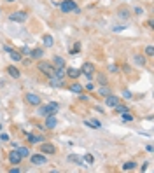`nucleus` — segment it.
Instances as JSON below:
<instances>
[{
  "mask_svg": "<svg viewBox=\"0 0 154 173\" xmlns=\"http://www.w3.org/2000/svg\"><path fill=\"white\" fill-rule=\"evenodd\" d=\"M58 110H60V105L56 102H49V103H46V105H42V103L37 105L35 114H37L38 117H46V115H56Z\"/></svg>",
  "mask_w": 154,
  "mask_h": 173,
  "instance_id": "obj_1",
  "label": "nucleus"
},
{
  "mask_svg": "<svg viewBox=\"0 0 154 173\" xmlns=\"http://www.w3.org/2000/svg\"><path fill=\"white\" fill-rule=\"evenodd\" d=\"M60 9L63 14H81V9L74 0H63L60 2Z\"/></svg>",
  "mask_w": 154,
  "mask_h": 173,
  "instance_id": "obj_2",
  "label": "nucleus"
},
{
  "mask_svg": "<svg viewBox=\"0 0 154 173\" xmlns=\"http://www.w3.org/2000/svg\"><path fill=\"white\" fill-rule=\"evenodd\" d=\"M53 68H55V66H53L51 61H46L44 58H42V60H37V70L40 72V74H44L46 77L53 75Z\"/></svg>",
  "mask_w": 154,
  "mask_h": 173,
  "instance_id": "obj_3",
  "label": "nucleus"
},
{
  "mask_svg": "<svg viewBox=\"0 0 154 173\" xmlns=\"http://www.w3.org/2000/svg\"><path fill=\"white\" fill-rule=\"evenodd\" d=\"M38 152H42V154H46V156H55L56 152V145L55 143H51V142H40L38 143Z\"/></svg>",
  "mask_w": 154,
  "mask_h": 173,
  "instance_id": "obj_4",
  "label": "nucleus"
},
{
  "mask_svg": "<svg viewBox=\"0 0 154 173\" xmlns=\"http://www.w3.org/2000/svg\"><path fill=\"white\" fill-rule=\"evenodd\" d=\"M30 163H32L33 166H44V164H47V156L42 154V152L32 154V156H30Z\"/></svg>",
  "mask_w": 154,
  "mask_h": 173,
  "instance_id": "obj_5",
  "label": "nucleus"
},
{
  "mask_svg": "<svg viewBox=\"0 0 154 173\" xmlns=\"http://www.w3.org/2000/svg\"><path fill=\"white\" fill-rule=\"evenodd\" d=\"M25 102L30 105V107H37L42 103V96H38L37 93H26L25 95Z\"/></svg>",
  "mask_w": 154,
  "mask_h": 173,
  "instance_id": "obj_6",
  "label": "nucleus"
},
{
  "mask_svg": "<svg viewBox=\"0 0 154 173\" xmlns=\"http://www.w3.org/2000/svg\"><path fill=\"white\" fill-rule=\"evenodd\" d=\"M28 19V12L26 11H14L9 14V21H16V23H25Z\"/></svg>",
  "mask_w": 154,
  "mask_h": 173,
  "instance_id": "obj_7",
  "label": "nucleus"
},
{
  "mask_svg": "<svg viewBox=\"0 0 154 173\" xmlns=\"http://www.w3.org/2000/svg\"><path fill=\"white\" fill-rule=\"evenodd\" d=\"M7 161L11 163L12 166H14V164H21L23 157H21V154L18 152V149H12L11 152H7Z\"/></svg>",
  "mask_w": 154,
  "mask_h": 173,
  "instance_id": "obj_8",
  "label": "nucleus"
},
{
  "mask_svg": "<svg viewBox=\"0 0 154 173\" xmlns=\"http://www.w3.org/2000/svg\"><path fill=\"white\" fill-rule=\"evenodd\" d=\"M79 70H81V75H93L95 72H96V68H95V65L91 61H84Z\"/></svg>",
  "mask_w": 154,
  "mask_h": 173,
  "instance_id": "obj_9",
  "label": "nucleus"
},
{
  "mask_svg": "<svg viewBox=\"0 0 154 173\" xmlns=\"http://www.w3.org/2000/svg\"><path fill=\"white\" fill-rule=\"evenodd\" d=\"M58 126V117L56 115H46L44 117V128L46 130H55Z\"/></svg>",
  "mask_w": 154,
  "mask_h": 173,
  "instance_id": "obj_10",
  "label": "nucleus"
},
{
  "mask_svg": "<svg viewBox=\"0 0 154 173\" xmlns=\"http://www.w3.org/2000/svg\"><path fill=\"white\" fill-rule=\"evenodd\" d=\"M65 75L68 77V79H72V81H77V79L81 77V70H79V68H74V66H68V68L65 66Z\"/></svg>",
  "mask_w": 154,
  "mask_h": 173,
  "instance_id": "obj_11",
  "label": "nucleus"
},
{
  "mask_svg": "<svg viewBox=\"0 0 154 173\" xmlns=\"http://www.w3.org/2000/svg\"><path fill=\"white\" fill-rule=\"evenodd\" d=\"M117 103H119V96H116L114 93H110V95H107V96H105V107L114 108Z\"/></svg>",
  "mask_w": 154,
  "mask_h": 173,
  "instance_id": "obj_12",
  "label": "nucleus"
},
{
  "mask_svg": "<svg viewBox=\"0 0 154 173\" xmlns=\"http://www.w3.org/2000/svg\"><path fill=\"white\" fill-rule=\"evenodd\" d=\"M6 72L9 74V77H12V79H19V77H21V72H19V68H18L16 65L6 66Z\"/></svg>",
  "mask_w": 154,
  "mask_h": 173,
  "instance_id": "obj_13",
  "label": "nucleus"
},
{
  "mask_svg": "<svg viewBox=\"0 0 154 173\" xmlns=\"http://www.w3.org/2000/svg\"><path fill=\"white\" fill-rule=\"evenodd\" d=\"M26 142L30 143V145H35V143L44 142V136H42V135H33V133H28V135H26Z\"/></svg>",
  "mask_w": 154,
  "mask_h": 173,
  "instance_id": "obj_14",
  "label": "nucleus"
},
{
  "mask_svg": "<svg viewBox=\"0 0 154 173\" xmlns=\"http://www.w3.org/2000/svg\"><path fill=\"white\" fill-rule=\"evenodd\" d=\"M30 58H32V60H42V58H44V47H35V49H32Z\"/></svg>",
  "mask_w": 154,
  "mask_h": 173,
  "instance_id": "obj_15",
  "label": "nucleus"
},
{
  "mask_svg": "<svg viewBox=\"0 0 154 173\" xmlns=\"http://www.w3.org/2000/svg\"><path fill=\"white\" fill-rule=\"evenodd\" d=\"M51 63H53V66H55V68H65V66H67L65 58H61V56H58V54L53 58V61H51Z\"/></svg>",
  "mask_w": 154,
  "mask_h": 173,
  "instance_id": "obj_16",
  "label": "nucleus"
},
{
  "mask_svg": "<svg viewBox=\"0 0 154 173\" xmlns=\"http://www.w3.org/2000/svg\"><path fill=\"white\" fill-rule=\"evenodd\" d=\"M96 82H98L100 86H107L109 84V77L105 72H96Z\"/></svg>",
  "mask_w": 154,
  "mask_h": 173,
  "instance_id": "obj_17",
  "label": "nucleus"
},
{
  "mask_svg": "<svg viewBox=\"0 0 154 173\" xmlns=\"http://www.w3.org/2000/svg\"><path fill=\"white\" fill-rule=\"evenodd\" d=\"M67 87H68V91L75 93V95H79V93L84 91V87H83V84H81V82H72V84H68Z\"/></svg>",
  "mask_w": 154,
  "mask_h": 173,
  "instance_id": "obj_18",
  "label": "nucleus"
},
{
  "mask_svg": "<svg viewBox=\"0 0 154 173\" xmlns=\"http://www.w3.org/2000/svg\"><path fill=\"white\" fill-rule=\"evenodd\" d=\"M117 16L121 18V19H130L132 18V11L128 7H119L117 9Z\"/></svg>",
  "mask_w": 154,
  "mask_h": 173,
  "instance_id": "obj_19",
  "label": "nucleus"
},
{
  "mask_svg": "<svg viewBox=\"0 0 154 173\" xmlns=\"http://www.w3.org/2000/svg\"><path fill=\"white\" fill-rule=\"evenodd\" d=\"M49 86L56 89V87H63V86H65V82H63V79H58V77H53V75H51L49 77Z\"/></svg>",
  "mask_w": 154,
  "mask_h": 173,
  "instance_id": "obj_20",
  "label": "nucleus"
},
{
  "mask_svg": "<svg viewBox=\"0 0 154 173\" xmlns=\"http://www.w3.org/2000/svg\"><path fill=\"white\" fill-rule=\"evenodd\" d=\"M133 61H135L138 66H145V63H147L145 56H144V54H140V53H135V54H133Z\"/></svg>",
  "mask_w": 154,
  "mask_h": 173,
  "instance_id": "obj_21",
  "label": "nucleus"
},
{
  "mask_svg": "<svg viewBox=\"0 0 154 173\" xmlns=\"http://www.w3.org/2000/svg\"><path fill=\"white\" fill-rule=\"evenodd\" d=\"M9 56H11V60L16 61V63H21V60H23V54L19 53L18 49H11V51H9Z\"/></svg>",
  "mask_w": 154,
  "mask_h": 173,
  "instance_id": "obj_22",
  "label": "nucleus"
},
{
  "mask_svg": "<svg viewBox=\"0 0 154 173\" xmlns=\"http://www.w3.org/2000/svg\"><path fill=\"white\" fill-rule=\"evenodd\" d=\"M42 44H44V47H53V44H55V40H53V35H49V33H44V35H42Z\"/></svg>",
  "mask_w": 154,
  "mask_h": 173,
  "instance_id": "obj_23",
  "label": "nucleus"
},
{
  "mask_svg": "<svg viewBox=\"0 0 154 173\" xmlns=\"http://www.w3.org/2000/svg\"><path fill=\"white\" fill-rule=\"evenodd\" d=\"M121 170H123V171H133V170H137V163H135V161H126L121 166Z\"/></svg>",
  "mask_w": 154,
  "mask_h": 173,
  "instance_id": "obj_24",
  "label": "nucleus"
},
{
  "mask_svg": "<svg viewBox=\"0 0 154 173\" xmlns=\"http://www.w3.org/2000/svg\"><path fill=\"white\" fill-rule=\"evenodd\" d=\"M114 112L121 115V114H124V112H130V108H128V105H121V102H119V103H117V105L114 107Z\"/></svg>",
  "mask_w": 154,
  "mask_h": 173,
  "instance_id": "obj_25",
  "label": "nucleus"
},
{
  "mask_svg": "<svg viewBox=\"0 0 154 173\" xmlns=\"http://www.w3.org/2000/svg\"><path fill=\"white\" fill-rule=\"evenodd\" d=\"M110 93H112V91H110V87H109V84H107V86H100L98 87V96H107V95H110Z\"/></svg>",
  "mask_w": 154,
  "mask_h": 173,
  "instance_id": "obj_26",
  "label": "nucleus"
},
{
  "mask_svg": "<svg viewBox=\"0 0 154 173\" xmlns=\"http://www.w3.org/2000/svg\"><path fill=\"white\" fill-rule=\"evenodd\" d=\"M121 121L123 123H132V121H135V115L130 112H124V114H121Z\"/></svg>",
  "mask_w": 154,
  "mask_h": 173,
  "instance_id": "obj_27",
  "label": "nucleus"
},
{
  "mask_svg": "<svg viewBox=\"0 0 154 173\" xmlns=\"http://www.w3.org/2000/svg\"><path fill=\"white\" fill-rule=\"evenodd\" d=\"M18 152L21 154L23 159H26V157H30V149L28 147H18Z\"/></svg>",
  "mask_w": 154,
  "mask_h": 173,
  "instance_id": "obj_28",
  "label": "nucleus"
},
{
  "mask_svg": "<svg viewBox=\"0 0 154 173\" xmlns=\"http://www.w3.org/2000/svg\"><path fill=\"white\" fill-rule=\"evenodd\" d=\"M53 77L63 79V77H65V68H53Z\"/></svg>",
  "mask_w": 154,
  "mask_h": 173,
  "instance_id": "obj_29",
  "label": "nucleus"
},
{
  "mask_svg": "<svg viewBox=\"0 0 154 173\" xmlns=\"http://www.w3.org/2000/svg\"><path fill=\"white\" fill-rule=\"evenodd\" d=\"M144 56H145V58H152L154 56V47L152 46H147V47L144 49Z\"/></svg>",
  "mask_w": 154,
  "mask_h": 173,
  "instance_id": "obj_30",
  "label": "nucleus"
},
{
  "mask_svg": "<svg viewBox=\"0 0 154 173\" xmlns=\"http://www.w3.org/2000/svg\"><path fill=\"white\" fill-rule=\"evenodd\" d=\"M68 161H70V163H77V164H81V163H83V159H81L79 156H75V154H70V156H68Z\"/></svg>",
  "mask_w": 154,
  "mask_h": 173,
  "instance_id": "obj_31",
  "label": "nucleus"
},
{
  "mask_svg": "<svg viewBox=\"0 0 154 173\" xmlns=\"http://www.w3.org/2000/svg\"><path fill=\"white\" fill-rule=\"evenodd\" d=\"M18 51H19L23 56H30V53H32V49L28 47V46H23V47H21V49H18Z\"/></svg>",
  "mask_w": 154,
  "mask_h": 173,
  "instance_id": "obj_32",
  "label": "nucleus"
},
{
  "mask_svg": "<svg viewBox=\"0 0 154 173\" xmlns=\"http://www.w3.org/2000/svg\"><path fill=\"white\" fill-rule=\"evenodd\" d=\"M119 70H123V72H124V74H126V75H128V74H132V66L128 65V63H123V65H121V68H119Z\"/></svg>",
  "mask_w": 154,
  "mask_h": 173,
  "instance_id": "obj_33",
  "label": "nucleus"
},
{
  "mask_svg": "<svg viewBox=\"0 0 154 173\" xmlns=\"http://www.w3.org/2000/svg\"><path fill=\"white\" fill-rule=\"evenodd\" d=\"M89 123L93 124V130H100V128H102V123H100L98 119H91Z\"/></svg>",
  "mask_w": 154,
  "mask_h": 173,
  "instance_id": "obj_34",
  "label": "nucleus"
},
{
  "mask_svg": "<svg viewBox=\"0 0 154 173\" xmlns=\"http://www.w3.org/2000/svg\"><path fill=\"white\" fill-rule=\"evenodd\" d=\"M109 72L110 74H117V72H119V65H116V63L109 65Z\"/></svg>",
  "mask_w": 154,
  "mask_h": 173,
  "instance_id": "obj_35",
  "label": "nucleus"
},
{
  "mask_svg": "<svg viewBox=\"0 0 154 173\" xmlns=\"http://www.w3.org/2000/svg\"><path fill=\"white\" fill-rule=\"evenodd\" d=\"M123 98H124V100H132V98H133L132 91H128V89H124V91H123Z\"/></svg>",
  "mask_w": 154,
  "mask_h": 173,
  "instance_id": "obj_36",
  "label": "nucleus"
},
{
  "mask_svg": "<svg viewBox=\"0 0 154 173\" xmlns=\"http://www.w3.org/2000/svg\"><path fill=\"white\" fill-rule=\"evenodd\" d=\"M81 51V44L79 42H75V46H74V49H70V54H77Z\"/></svg>",
  "mask_w": 154,
  "mask_h": 173,
  "instance_id": "obj_37",
  "label": "nucleus"
},
{
  "mask_svg": "<svg viewBox=\"0 0 154 173\" xmlns=\"http://www.w3.org/2000/svg\"><path fill=\"white\" fill-rule=\"evenodd\" d=\"M79 102H89V96L88 95H84V91L79 93Z\"/></svg>",
  "mask_w": 154,
  "mask_h": 173,
  "instance_id": "obj_38",
  "label": "nucleus"
},
{
  "mask_svg": "<svg viewBox=\"0 0 154 173\" xmlns=\"http://www.w3.org/2000/svg\"><path fill=\"white\" fill-rule=\"evenodd\" d=\"M84 161H88L89 164H93V161H95V157L91 156V154H86V156H84Z\"/></svg>",
  "mask_w": 154,
  "mask_h": 173,
  "instance_id": "obj_39",
  "label": "nucleus"
},
{
  "mask_svg": "<svg viewBox=\"0 0 154 173\" xmlns=\"http://www.w3.org/2000/svg\"><path fill=\"white\" fill-rule=\"evenodd\" d=\"M0 140H2V142H9L11 138H9V135H7V133H2V135H0Z\"/></svg>",
  "mask_w": 154,
  "mask_h": 173,
  "instance_id": "obj_40",
  "label": "nucleus"
},
{
  "mask_svg": "<svg viewBox=\"0 0 154 173\" xmlns=\"http://www.w3.org/2000/svg\"><path fill=\"white\" fill-rule=\"evenodd\" d=\"M135 14H144V9L142 7H135Z\"/></svg>",
  "mask_w": 154,
  "mask_h": 173,
  "instance_id": "obj_41",
  "label": "nucleus"
},
{
  "mask_svg": "<svg viewBox=\"0 0 154 173\" xmlns=\"http://www.w3.org/2000/svg\"><path fill=\"white\" fill-rule=\"evenodd\" d=\"M86 89H88V91H93V89H95V86L91 84V82H88V84H86Z\"/></svg>",
  "mask_w": 154,
  "mask_h": 173,
  "instance_id": "obj_42",
  "label": "nucleus"
},
{
  "mask_svg": "<svg viewBox=\"0 0 154 173\" xmlns=\"http://www.w3.org/2000/svg\"><path fill=\"white\" fill-rule=\"evenodd\" d=\"M147 166H149V161H145L142 164V168H140V170H142V171H145V170H147Z\"/></svg>",
  "mask_w": 154,
  "mask_h": 173,
  "instance_id": "obj_43",
  "label": "nucleus"
},
{
  "mask_svg": "<svg viewBox=\"0 0 154 173\" xmlns=\"http://www.w3.org/2000/svg\"><path fill=\"white\" fill-rule=\"evenodd\" d=\"M145 151H147V152H152V145H151V143H149V145H145Z\"/></svg>",
  "mask_w": 154,
  "mask_h": 173,
  "instance_id": "obj_44",
  "label": "nucleus"
},
{
  "mask_svg": "<svg viewBox=\"0 0 154 173\" xmlns=\"http://www.w3.org/2000/svg\"><path fill=\"white\" fill-rule=\"evenodd\" d=\"M147 26H149V28H151V30H152V28H154V23H152V19H151V21H149V23H147Z\"/></svg>",
  "mask_w": 154,
  "mask_h": 173,
  "instance_id": "obj_45",
  "label": "nucleus"
},
{
  "mask_svg": "<svg viewBox=\"0 0 154 173\" xmlns=\"http://www.w3.org/2000/svg\"><path fill=\"white\" fill-rule=\"evenodd\" d=\"M11 147H12V149H18V147H19V145H18L16 142H11Z\"/></svg>",
  "mask_w": 154,
  "mask_h": 173,
  "instance_id": "obj_46",
  "label": "nucleus"
},
{
  "mask_svg": "<svg viewBox=\"0 0 154 173\" xmlns=\"http://www.w3.org/2000/svg\"><path fill=\"white\" fill-rule=\"evenodd\" d=\"M4 2H7V4H11V2H16V0H4Z\"/></svg>",
  "mask_w": 154,
  "mask_h": 173,
  "instance_id": "obj_47",
  "label": "nucleus"
}]
</instances>
